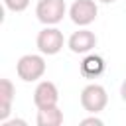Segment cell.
<instances>
[{
  "label": "cell",
  "instance_id": "3",
  "mask_svg": "<svg viewBox=\"0 0 126 126\" xmlns=\"http://www.w3.org/2000/svg\"><path fill=\"white\" fill-rule=\"evenodd\" d=\"M35 45L39 49V53L43 55H57L63 45H65V37H63V32L57 30L55 26H45L37 37H35Z\"/></svg>",
  "mask_w": 126,
  "mask_h": 126
},
{
  "label": "cell",
  "instance_id": "6",
  "mask_svg": "<svg viewBox=\"0 0 126 126\" xmlns=\"http://www.w3.org/2000/svg\"><path fill=\"white\" fill-rule=\"evenodd\" d=\"M59 102V91L57 85L51 81H39L35 91H33V104L35 108H49V106H57Z\"/></svg>",
  "mask_w": 126,
  "mask_h": 126
},
{
  "label": "cell",
  "instance_id": "11",
  "mask_svg": "<svg viewBox=\"0 0 126 126\" xmlns=\"http://www.w3.org/2000/svg\"><path fill=\"white\" fill-rule=\"evenodd\" d=\"M4 6L10 12H24L30 6V0H4Z\"/></svg>",
  "mask_w": 126,
  "mask_h": 126
},
{
  "label": "cell",
  "instance_id": "7",
  "mask_svg": "<svg viewBox=\"0 0 126 126\" xmlns=\"http://www.w3.org/2000/svg\"><path fill=\"white\" fill-rule=\"evenodd\" d=\"M67 45H69V49L73 53L85 55V53H91L96 47V35H94V32H91L87 28H81V30H77V32L71 33Z\"/></svg>",
  "mask_w": 126,
  "mask_h": 126
},
{
  "label": "cell",
  "instance_id": "8",
  "mask_svg": "<svg viewBox=\"0 0 126 126\" xmlns=\"http://www.w3.org/2000/svg\"><path fill=\"white\" fill-rule=\"evenodd\" d=\"M14 96H16L14 83L10 79H0V122L8 120V116L12 112Z\"/></svg>",
  "mask_w": 126,
  "mask_h": 126
},
{
  "label": "cell",
  "instance_id": "9",
  "mask_svg": "<svg viewBox=\"0 0 126 126\" xmlns=\"http://www.w3.org/2000/svg\"><path fill=\"white\" fill-rule=\"evenodd\" d=\"M104 67H106L104 59L100 55H94V53L85 55V59L81 61V73L85 77H89V79H94V77L102 75L104 73Z\"/></svg>",
  "mask_w": 126,
  "mask_h": 126
},
{
  "label": "cell",
  "instance_id": "10",
  "mask_svg": "<svg viewBox=\"0 0 126 126\" xmlns=\"http://www.w3.org/2000/svg\"><path fill=\"white\" fill-rule=\"evenodd\" d=\"M35 122H37V126H61L63 124V110L59 106L39 108Z\"/></svg>",
  "mask_w": 126,
  "mask_h": 126
},
{
  "label": "cell",
  "instance_id": "2",
  "mask_svg": "<svg viewBox=\"0 0 126 126\" xmlns=\"http://www.w3.org/2000/svg\"><path fill=\"white\" fill-rule=\"evenodd\" d=\"M108 104V93L102 85L98 83H91L81 91V106L91 112V114H98L106 108Z\"/></svg>",
  "mask_w": 126,
  "mask_h": 126
},
{
  "label": "cell",
  "instance_id": "5",
  "mask_svg": "<svg viewBox=\"0 0 126 126\" xmlns=\"http://www.w3.org/2000/svg\"><path fill=\"white\" fill-rule=\"evenodd\" d=\"M69 16H71V22L81 26V28H87L89 24H93L98 16V6L94 0H75L69 8Z\"/></svg>",
  "mask_w": 126,
  "mask_h": 126
},
{
  "label": "cell",
  "instance_id": "12",
  "mask_svg": "<svg viewBox=\"0 0 126 126\" xmlns=\"http://www.w3.org/2000/svg\"><path fill=\"white\" fill-rule=\"evenodd\" d=\"M81 124H83V126H89V124H94V126H102V120H100V118H96V116L93 114V116H89V118H83V120H81Z\"/></svg>",
  "mask_w": 126,
  "mask_h": 126
},
{
  "label": "cell",
  "instance_id": "15",
  "mask_svg": "<svg viewBox=\"0 0 126 126\" xmlns=\"http://www.w3.org/2000/svg\"><path fill=\"white\" fill-rule=\"evenodd\" d=\"M98 2H102V4H112V2H116V0H98Z\"/></svg>",
  "mask_w": 126,
  "mask_h": 126
},
{
  "label": "cell",
  "instance_id": "4",
  "mask_svg": "<svg viewBox=\"0 0 126 126\" xmlns=\"http://www.w3.org/2000/svg\"><path fill=\"white\" fill-rule=\"evenodd\" d=\"M65 0H39L35 4V16L45 26H57L65 18Z\"/></svg>",
  "mask_w": 126,
  "mask_h": 126
},
{
  "label": "cell",
  "instance_id": "14",
  "mask_svg": "<svg viewBox=\"0 0 126 126\" xmlns=\"http://www.w3.org/2000/svg\"><path fill=\"white\" fill-rule=\"evenodd\" d=\"M120 96H122V100L126 102V79H124L122 85H120Z\"/></svg>",
  "mask_w": 126,
  "mask_h": 126
},
{
  "label": "cell",
  "instance_id": "13",
  "mask_svg": "<svg viewBox=\"0 0 126 126\" xmlns=\"http://www.w3.org/2000/svg\"><path fill=\"white\" fill-rule=\"evenodd\" d=\"M16 124H18V126H26V122H24V120H18V118H16V120H4V122H2V126H16Z\"/></svg>",
  "mask_w": 126,
  "mask_h": 126
},
{
  "label": "cell",
  "instance_id": "1",
  "mask_svg": "<svg viewBox=\"0 0 126 126\" xmlns=\"http://www.w3.org/2000/svg\"><path fill=\"white\" fill-rule=\"evenodd\" d=\"M45 69H47V65H45V59H43V53L41 55H35V53L22 55L16 63V73L26 83L39 81L45 75Z\"/></svg>",
  "mask_w": 126,
  "mask_h": 126
}]
</instances>
